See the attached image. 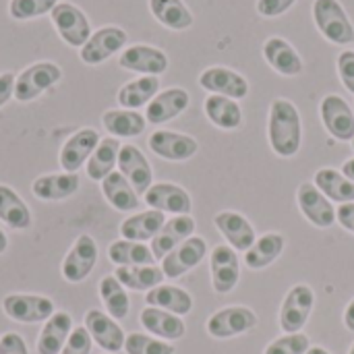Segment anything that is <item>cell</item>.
Returning <instances> with one entry per match:
<instances>
[{"mask_svg":"<svg viewBox=\"0 0 354 354\" xmlns=\"http://www.w3.org/2000/svg\"><path fill=\"white\" fill-rule=\"evenodd\" d=\"M268 139L272 149L280 158H292L299 153L303 143V122L299 108L290 100L276 97L272 102L268 118Z\"/></svg>","mask_w":354,"mask_h":354,"instance_id":"1","label":"cell"},{"mask_svg":"<svg viewBox=\"0 0 354 354\" xmlns=\"http://www.w3.org/2000/svg\"><path fill=\"white\" fill-rule=\"evenodd\" d=\"M313 21L328 41L338 46H348L354 41V25L340 0H315Z\"/></svg>","mask_w":354,"mask_h":354,"instance_id":"2","label":"cell"},{"mask_svg":"<svg viewBox=\"0 0 354 354\" xmlns=\"http://www.w3.org/2000/svg\"><path fill=\"white\" fill-rule=\"evenodd\" d=\"M62 79V68L56 62L41 60L33 62L31 66L23 68L15 79V100L17 102H31L39 97L46 89L56 85Z\"/></svg>","mask_w":354,"mask_h":354,"instance_id":"3","label":"cell"},{"mask_svg":"<svg viewBox=\"0 0 354 354\" xmlns=\"http://www.w3.org/2000/svg\"><path fill=\"white\" fill-rule=\"evenodd\" d=\"M50 19H52V25L56 27L60 39L73 48H83L85 41L93 33L85 12L71 2H58L52 8Z\"/></svg>","mask_w":354,"mask_h":354,"instance_id":"4","label":"cell"},{"mask_svg":"<svg viewBox=\"0 0 354 354\" xmlns=\"http://www.w3.org/2000/svg\"><path fill=\"white\" fill-rule=\"evenodd\" d=\"M315 305V295L311 290V286L307 284H297L288 290L282 309H280V328L286 334H299L313 311Z\"/></svg>","mask_w":354,"mask_h":354,"instance_id":"5","label":"cell"},{"mask_svg":"<svg viewBox=\"0 0 354 354\" xmlns=\"http://www.w3.org/2000/svg\"><path fill=\"white\" fill-rule=\"evenodd\" d=\"M127 39H129V35L124 29H120L116 25L102 27V29L93 31L91 37L85 41V46L79 50V58L89 66L102 64L110 56H114L118 50H122Z\"/></svg>","mask_w":354,"mask_h":354,"instance_id":"6","label":"cell"},{"mask_svg":"<svg viewBox=\"0 0 354 354\" xmlns=\"http://www.w3.org/2000/svg\"><path fill=\"white\" fill-rule=\"evenodd\" d=\"M257 315L247 309V307H226L216 311L209 319H207V334L212 338L218 340H226V338H234L241 334L251 332L253 328H257Z\"/></svg>","mask_w":354,"mask_h":354,"instance_id":"7","label":"cell"},{"mask_svg":"<svg viewBox=\"0 0 354 354\" xmlns=\"http://www.w3.org/2000/svg\"><path fill=\"white\" fill-rule=\"evenodd\" d=\"M319 116L328 133L338 141L354 139V112L342 95L330 93L319 104Z\"/></svg>","mask_w":354,"mask_h":354,"instance_id":"8","label":"cell"},{"mask_svg":"<svg viewBox=\"0 0 354 354\" xmlns=\"http://www.w3.org/2000/svg\"><path fill=\"white\" fill-rule=\"evenodd\" d=\"M2 309L19 324L48 322L54 315V303L39 295H8L2 301Z\"/></svg>","mask_w":354,"mask_h":354,"instance_id":"9","label":"cell"},{"mask_svg":"<svg viewBox=\"0 0 354 354\" xmlns=\"http://www.w3.org/2000/svg\"><path fill=\"white\" fill-rule=\"evenodd\" d=\"M209 268H212V284L218 295H228L236 288L241 280V266H239V253L230 245H218L212 249Z\"/></svg>","mask_w":354,"mask_h":354,"instance_id":"10","label":"cell"},{"mask_svg":"<svg viewBox=\"0 0 354 354\" xmlns=\"http://www.w3.org/2000/svg\"><path fill=\"white\" fill-rule=\"evenodd\" d=\"M297 203L303 216L317 228H330L336 224V207L334 203L313 185L303 183L297 191Z\"/></svg>","mask_w":354,"mask_h":354,"instance_id":"11","label":"cell"},{"mask_svg":"<svg viewBox=\"0 0 354 354\" xmlns=\"http://www.w3.org/2000/svg\"><path fill=\"white\" fill-rule=\"evenodd\" d=\"M207 251V243L201 236H191L185 243H180L176 249H172L164 259H162V272L166 278H180L193 268H197Z\"/></svg>","mask_w":354,"mask_h":354,"instance_id":"12","label":"cell"},{"mask_svg":"<svg viewBox=\"0 0 354 354\" xmlns=\"http://www.w3.org/2000/svg\"><path fill=\"white\" fill-rule=\"evenodd\" d=\"M97 261V245L89 234H81L62 261V278L71 284L83 282Z\"/></svg>","mask_w":354,"mask_h":354,"instance_id":"13","label":"cell"},{"mask_svg":"<svg viewBox=\"0 0 354 354\" xmlns=\"http://www.w3.org/2000/svg\"><path fill=\"white\" fill-rule=\"evenodd\" d=\"M199 85L216 95H224V97H232V100H243L249 95V81L228 68V66H209L199 75Z\"/></svg>","mask_w":354,"mask_h":354,"instance_id":"14","label":"cell"},{"mask_svg":"<svg viewBox=\"0 0 354 354\" xmlns=\"http://www.w3.org/2000/svg\"><path fill=\"white\" fill-rule=\"evenodd\" d=\"M143 197L149 209H156L162 214L191 216V209H193L191 195L183 187L172 185V183H153Z\"/></svg>","mask_w":354,"mask_h":354,"instance_id":"15","label":"cell"},{"mask_svg":"<svg viewBox=\"0 0 354 354\" xmlns=\"http://www.w3.org/2000/svg\"><path fill=\"white\" fill-rule=\"evenodd\" d=\"M118 64L127 71L160 77L168 71V56L164 50L147 44H135L118 56Z\"/></svg>","mask_w":354,"mask_h":354,"instance_id":"16","label":"cell"},{"mask_svg":"<svg viewBox=\"0 0 354 354\" xmlns=\"http://www.w3.org/2000/svg\"><path fill=\"white\" fill-rule=\"evenodd\" d=\"M147 143H149V149L158 158L168 160V162L191 160L199 149V143L195 137L176 133V131H156V133H151Z\"/></svg>","mask_w":354,"mask_h":354,"instance_id":"17","label":"cell"},{"mask_svg":"<svg viewBox=\"0 0 354 354\" xmlns=\"http://www.w3.org/2000/svg\"><path fill=\"white\" fill-rule=\"evenodd\" d=\"M118 172L131 183V187L137 191V195H145L149 187L153 185V172L147 162V158L141 153L135 145H122L118 151Z\"/></svg>","mask_w":354,"mask_h":354,"instance_id":"18","label":"cell"},{"mask_svg":"<svg viewBox=\"0 0 354 354\" xmlns=\"http://www.w3.org/2000/svg\"><path fill=\"white\" fill-rule=\"evenodd\" d=\"M100 143V135L95 129H79L77 133H73L66 143L60 149L58 162L62 166L64 172H77L93 153V149Z\"/></svg>","mask_w":354,"mask_h":354,"instance_id":"19","label":"cell"},{"mask_svg":"<svg viewBox=\"0 0 354 354\" xmlns=\"http://www.w3.org/2000/svg\"><path fill=\"white\" fill-rule=\"evenodd\" d=\"M85 328H87L91 340L97 342V346L104 348L106 353H118L124 348V340H127L124 332L114 322V317L106 315L104 311H97V309L87 311Z\"/></svg>","mask_w":354,"mask_h":354,"instance_id":"20","label":"cell"},{"mask_svg":"<svg viewBox=\"0 0 354 354\" xmlns=\"http://www.w3.org/2000/svg\"><path fill=\"white\" fill-rule=\"evenodd\" d=\"M189 91L183 87H170L160 91L145 110V120L151 124H164L176 116H180L187 108H189Z\"/></svg>","mask_w":354,"mask_h":354,"instance_id":"21","label":"cell"},{"mask_svg":"<svg viewBox=\"0 0 354 354\" xmlns=\"http://www.w3.org/2000/svg\"><path fill=\"white\" fill-rule=\"evenodd\" d=\"M263 58L266 62L280 75L284 77H297L303 73V58L301 54L295 50V46L290 41H286L284 37H268L263 44Z\"/></svg>","mask_w":354,"mask_h":354,"instance_id":"22","label":"cell"},{"mask_svg":"<svg viewBox=\"0 0 354 354\" xmlns=\"http://www.w3.org/2000/svg\"><path fill=\"white\" fill-rule=\"evenodd\" d=\"M195 232V220L191 216H174L172 220H168L162 230L151 239V253L156 257V261L164 259L172 249H176L180 243H185L187 239H191Z\"/></svg>","mask_w":354,"mask_h":354,"instance_id":"23","label":"cell"},{"mask_svg":"<svg viewBox=\"0 0 354 354\" xmlns=\"http://www.w3.org/2000/svg\"><path fill=\"white\" fill-rule=\"evenodd\" d=\"M216 228L220 230V234L226 239V243L236 251H249L255 243V230L251 226V222L236 212H220L214 218Z\"/></svg>","mask_w":354,"mask_h":354,"instance_id":"24","label":"cell"},{"mask_svg":"<svg viewBox=\"0 0 354 354\" xmlns=\"http://www.w3.org/2000/svg\"><path fill=\"white\" fill-rule=\"evenodd\" d=\"M79 189V176L75 172L44 174L33 180L31 193L41 201H64L73 197Z\"/></svg>","mask_w":354,"mask_h":354,"instance_id":"25","label":"cell"},{"mask_svg":"<svg viewBox=\"0 0 354 354\" xmlns=\"http://www.w3.org/2000/svg\"><path fill=\"white\" fill-rule=\"evenodd\" d=\"M139 319H141V326L149 334H153V336H158L162 340H180L185 336V332H187L185 322L178 315L168 313L164 309L147 307V309L141 311Z\"/></svg>","mask_w":354,"mask_h":354,"instance_id":"26","label":"cell"},{"mask_svg":"<svg viewBox=\"0 0 354 354\" xmlns=\"http://www.w3.org/2000/svg\"><path fill=\"white\" fill-rule=\"evenodd\" d=\"M203 110H205V116L209 118V122L218 129L234 131L243 124V110H241L239 102L232 97L212 93L205 97Z\"/></svg>","mask_w":354,"mask_h":354,"instance_id":"27","label":"cell"},{"mask_svg":"<svg viewBox=\"0 0 354 354\" xmlns=\"http://www.w3.org/2000/svg\"><path fill=\"white\" fill-rule=\"evenodd\" d=\"M166 224V216L162 212L156 209H147L135 216H129L122 224H120V234L127 241H135V243H145L151 241L162 226Z\"/></svg>","mask_w":354,"mask_h":354,"instance_id":"28","label":"cell"},{"mask_svg":"<svg viewBox=\"0 0 354 354\" xmlns=\"http://www.w3.org/2000/svg\"><path fill=\"white\" fill-rule=\"evenodd\" d=\"M71 332H73V319H71V315L64 313V311L54 313L46 322V326H44V330L39 334L37 353L60 354L62 348H64V344H66V340H68V336H71Z\"/></svg>","mask_w":354,"mask_h":354,"instance_id":"29","label":"cell"},{"mask_svg":"<svg viewBox=\"0 0 354 354\" xmlns=\"http://www.w3.org/2000/svg\"><path fill=\"white\" fill-rule=\"evenodd\" d=\"M102 193L106 197V201L122 214H131L139 207V195L137 191L131 187V183L120 174V172H112L102 180Z\"/></svg>","mask_w":354,"mask_h":354,"instance_id":"30","label":"cell"},{"mask_svg":"<svg viewBox=\"0 0 354 354\" xmlns=\"http://www.w3.org/2000/svg\"><path fill=\"white\" fill-rule=\"evenodd\" d=\"M145 303H147V307L164 309L174 315H187L193 309V297L187 290H183L178 286H168V284H160V286L151 288L145 295Z\"/></svg>","mask_w":354,"mask_h":354,"instance_id":"31","label":"cell"},{"mask_svg":"<svg viewBox=\"0 0 354 354\" xmlns=\"http://www.w3.org/2000/svg\"><path fill=\"white\" fill-rule=\"evenodd\" d=\"M160 89V79L153 75H141L129 83H124L118 89V104L127 110H139L141 106H147Z\"/></svg>","mask_w":354,"mask_h":354,"instance_id":"32","label":"cell"},{"mask_svg":"<svg viewBox=\"0 0 354 354\" xmlns=\"http://www.w3.org/2000/svg\"><path fill=\"white\" fill-rule=\"evenodd\" d=\"M120 141L116 137H106L100 139L97 147L93 149L91 158L87 160L85 172L91 180L102 183L108 174L114 172V166L118 164V151H120Z\"/></svg>","mask_w":354,"mask_h":354,"instance_id":"33","label":"cell"},{"mask_svg":"<svg viewBox=\"0 0 354 354\" xmlns=\"http://www.w3.org/2000/svg\"><path fill=\"white\" fill-rule=\"evenodd\" d=\"M149 10L160 25L172 31H185L195 21L185 0H149Z\"/></svg>","mask_w":354,"mask_h":354,"instance_id":"34","label":"cell"},{"mask_svg":"<svg viewBox=\"0 0 354 354\" xmlns=\"http://www.w3.org/2000/svg\"><path fill=\"white\" fill-rule=\"evenodd\" d=\"M102 124L112 137L118 139V137H139L145 131L147 120L137 110L118 108V110H106L102 116Z\"/></svg>","mask_w":354,"mask_h":354,"instance_id":"35","label":"cell"},{"mask_svg":"<svg viewBox=\"0 0 354 354\" xmlns=\"http://www.w3.org/2000/svg\"><path fill=\"white\" fill-rule=\"evenodd\" d=\"M286 239L278 232H268L259 236L249 251H245V263L251 270H263L272 266L284 251Z\"/></svg>","mask_w":354,"mask_h":354,"instance_id":"36","label":"cell"},{"mask_svg":"<svg viewBox=\"0 0 354 354\" xmlns=\"http://www.w3.org/2000/svg\"><path fill=\"white\" fill-rule=\"evenodd\" d=\"M116 280L131 290H151L164 282V272L158 266H118Z\"/></svg>","mask_w":354,"mask_h":354,"instance_id":"37","label":"cell"},{"mask_svg":"<svg viewBox=\"0 0 354 354\" xmlns=\"http://www.w3.org/2000/svg\"><path fill=\"white\" fill-rule=\"evenodd\" d=\"M0 220L12 230H27L33 220L27 203L6 185H0Z\"/></svg>","mask_w":354,"mask_h":354,"instance_id":"38","label":"cell"},{"mask_svg":"<svg viewBox=\"0 0 354 354\" xmlns=\"http://www.w3.org/2000/svg\"><path fill=\"white\" fill-rule=\"evenodd\" d=\"M313 185L330 199V201H338L342 203H351L354 201V183L348 180L342 172L334 170V168H322L315 174Z\"/></svg>","mask_w":354,"mask_h":354,"instance_id":"39","label":"cell"},{"mask_svg":"<svg viewBox=\"0 0 354 354\" xmlns=\"http://www.w3.org/2000/svg\"><path fill=\"white\" fill-rule=\"evenodd\" d=\"M108 257L116 266H153L156 263V257L147 245L127 241V239L114 241L108 247Z\"/></svg>","mask_w":354,"mask_h":354,"instance_id":"40","label":"cell"},{"mask_svg":"<svg viewBox=\"0 0 354 354\" xmlns=\"http://www.w3.org/2000/svg\"><path fill=\"white\" fill-rule=\"evenodd\" d=\"M100 297L114 319H124L131 309L129 295L124 292V286L116 280V276H106L100 282Z\"/></svg>","mask_w":354,"mask_h":354,"instance_id":"41","label":"cell"},{"mask_svg":"<svg viewBox=\"0 0 354 354\" xmlns=\"http://www.w3.org/2000/svg\"><path fill=\"white\" fill-rule=\"evenodd\" d=\"M56 4H58V0H10L8 15L17 21H29V19H37L46 12H52V8Z\"/></svg>","mask_w":354,"mask_h":354,"instance_id":"42","label":"cell"},{"mask_svg":"<svg viewBox=\"0 0 354 354\" xmlns=\"http://www.w3.org/2000/svg\"><path fill=\"white\" fill-rule=\"evenodd\" d=\"M124 353L127 354H174V346L164 342V340H158V338H151V336H145V334H131L127 336L124 340Z\"/></svg>","mask_w":354,"mask_h":354,"instance_id":"43","label":"cell"},{"mask_svg":"<svg viewBox=\"0 0 354 354\" xmlns=\"http://www.w3.org/2000/svg\"><path fill=\"white\" fill-rule=\"evenodd\" d=\"M311 348L307 334H286L278 340H274L263 354H307Z\"/></svg>","mask_w":354,"mask_h":354,"instance_id":"44","label":"cell"},{"mask_svg":"<svg viewBox=\"0 0 354 354\" xmlns=\"http://www.w3.org/2000/svg\"><path fill=\"white\" fill-rule=\"evenodd\" d=\"M91 353V336L87 332V328L79 326V328H73L64 348L60 354H89Z\"/></svg>","mask_w":354,"mask_h":354,"instance_id":"45","label":"cell"},{"mask_svg":"<svg viewBox=\"0 0 354 354\" xmlns=\"http://www.w3.org/2000/svg\"><path fill=\"white\" fill-rule=\"evenodd\" d=\"M336 66H338V75H340L342 85L351 93H354V50H342Z\"/></svg>","mask_w":354,"mask_h":354,"instance_id":"46","label":"cell"},{"mask_svg":"<svg viewBox=\"0 0 354 354\" xmlns=\"http://www.w3.org/2000/svg\"><path fill=\"white\" fill-rule=\"evenodd\" d=\"M295 4H297V0H257L255 8L261 17L274 19V17H280L286 10H290Z\"/></svg>","mask_w":354,"mask_h":354,"instance_id":"47","label":"cell"},{"mask_svg":"<svg viewBox=\"0 0 354 354\" xmlns=\"http://www.w3.org/2000/svg\"><path fill=\"white\" fill-rule=\"evenodd\" d=\"M0 354H29L27 353V344L25 340L15 334V332H8L0 338Z\"/></svg>","mask_w":354,"mask_h":354,"instance_id":"48","label":"cell"},{"mask_svg":"<svg viewBox=\"0 0 354 354\" xmlns=\"http://www.w3.org/2000/svg\"><path fill=\"white\" fill-rule=\"evenodd\" d=\"M336 220L342 224V228H346L348 232L354 234V201L351 203H342L336 212Z\"/></svg>","mask_w":354,"mask_h":354,"instance_id":"49","label":"cell"},{"mask_svg":"<svg viewBox=\"0 0 354 354\" xmlns=\"http://www.w3.org/2000/svg\"><path fill=\"white\" fill-rule=\"evenodd\" d=\"M15 95V75L2 73L0 75V108Z\"/></svg>","mask_w":354,"mask_h":354,"instance_id":"50","label":"cell"},{"mask_svg":"<svg viewBox=\"0 0 354 354\" xmlns=\"http://www.w3.org/2000/svg\"><path fill=\"white\" fill-rule=\"evenodd\" d=\"M344 326L351 330V332H354V301L346 307V313H344Z\"/></svg>","mask_w":354,"mask_h":354,"instance_id":"51","label":"cell"},{"mask_svg":"<svg viewBox=\"0 0 354 354\" xmlns=\"http://www.w3.org/2000/svg\"><path fill=\"white\" fill-rule=\"evenodd\" d=\"M342 174H344L348 180H353L354 183V158H351V160H346V162H344V166H342Z\"/></svg>","mask_w":354,"mask_h":354,"instance_id":"52","label":"cell"},{"mask_svg":"<svg viewBox=\"0 0 354 354\" xmlns=\"http://www.w3.org/2000/svg\"><path fill=\"white\" fill-rule=\"evenodd\" d=\"M6 249H8V239H6V234L2 232V228H0V255H2Z\"/></svg>","mask_w":354,"mask_h":354,"instance_id":"53","label":"cell"},{"mask_svg":"<svg viewBox=\"0 0 354 354\" xmlns=\"http://www.w3.org/2000/svg\"><path fill=\"white\" fill-rule=\"evenodd\" d=\"M307 354H330L326 348H322V346H311L309 351H307Z\"/></svg>","mask_w":354,"mask_h":354,"instance_id":"54","label":"cell"},{"mask_svg":"<svg viewBox=\"0 0 354 354\" xmlns=\"http://www.w3.org/2000/svg\"><path fill=\"white\" fill-rule=\"evenodd\" d=\"M348 354H354V344H353V346H351V353H348Z\"/></svg>","mask_w":354,"mask_h":354,"instance_id":"55","label":"cell"},{"mask_svg":"<svg viewBox=\"0 0 354 354\" xmlns=\"http://www.w3.org/2000/svg\"><path fill=\"white\" fill-rule=\"evenodd\" d=\"M351 143H353V149H354V139H353V141H351Z\"/></svg>","mask_w":354,"mask_h":354,"instance_id":"56","label":"cell"}]
</instances>
